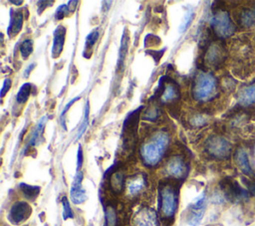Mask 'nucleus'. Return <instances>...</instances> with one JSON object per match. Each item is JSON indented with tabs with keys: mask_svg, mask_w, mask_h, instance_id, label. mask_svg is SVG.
<instances>
[{
	"mask_svg": "<svg viewBox=\"0 0 255 226\" xmlns=\"http://www.w3.org/2000/svg\"><path fill=\"white\" fill-rule=\"evenodd\" d=\"M170 137L165 130H155L143 141L140 146V156L146 166L157 165L162 159L168 145Z\"/></svg>",
	"mask_w": 255,
	"mask_h": 226,
	"instance_id": "1",
	"label": "nucleus"
},
{
	"mask_svg": "<svg viewBox=\"0 0 255 226\" xmlns=\"http://www.w3.org/2000/svg\"><path fill=\"white\" fill-rule=\"evenodd\" d=\"M216 92V79L211 73L200 72L195 76L191 88V94L194 101L200 103L208 102L215 97Z\"/></svg>",
	"mask_w": 255,
	"mask_h": 226,
	"instance_id": "2",
	"label": "nucleus"
},
{
	"mask_svg": "<svg viewBox=\"0 0 255 226\" xmlns=\"http://www.w3.org/2000/svg\"><path fill=\"white\" fill-rule=\"evenodd\" d=\"M160 213L164 218H172L177 209V192L170 184H164L159 189Z\"/></svg>",
	"mask_w": 255,
	"mask_h": 226,
	"instance_id": "3",
	"label": "nucleus"
},
{
	"mask_svg": "<svg viewBox=\"0 0 255 226\" xmlns=\"http://www.w3.org/2000/svg\"><path fill=\"white\" fill-rule=\"evenodd\" d=\"M211 27L219 38H227L235 32V26L228 12L219 10L215 12L210 21Z\"/></svg>",
	"mask_w": 255,
	"mask_h": 226,
	"instance_id": "4",
	"label": "nucleus"
},
{
	"mask_svg": "<svg viewBox=\"0 0 255 226\" xmlns=\"http://www.w3.org/2000/svg\"><path fill=\"white\" fill-rule=\"evenodd\" d=\"M205 148L208 154L215 158H226L231 152L230 142L219 135L210 136L206 140Z\"/></svg>",
	"mask_w": 255,
	"mask_h": 226,
	"instance_id": "5",
	"label": "nucleus"
},
{
	"mask_svg": "<svg viewBox=\"0 0 255 226\" xmlns=\"http://www.w3.org/2000/svg\"><path fill=\"white\" fill-rule=\"evenodd\" d=\"M164 171L167 176L172 178H183L187 173V165L181 155H173L169 157L164 165Z\"/></svg>",
	"mask_w": 255,
	"mask_h": 226,
	"instance_id": "6",
	"label": "nucleus"
},
{
	"mask_svg": "<svg viewBox=\"0 0 255 226\" xmlns=\"http://www.w3.org/2000/svg\"><path fill=\"white\" fill-rule=\"evenodd\" d=\"M133 226H159V221L156 212L150 207H142L138 209L133 218Z\"/></svg>",
	"mask_w": 255,
	"mask_h": 226,
	"instance_id": "7",
	"label": "nucleus"
},
{
	"mask_svg": "<svg viewBox=\"0 0 255 226\" xmlns=\"http://www.w3.org/2000/svg\"><path fill=\"white\" fill-rule=\"evenodd\" d=\"M31 213H32V208L27 202L18 201L11 206L8 212V220L12 224L17 225L22 223L26 219H28Z\"/></svg>",
	"mask_w": 255,
	"mask_h": 226,
	"instance_id": "8",
	"label": "nucleus"
},
{
	"mask_svg": "<svg viewBox=\"0 0 255 226\" xmlns=\"http://www.w3.org/2000/svg\"><path fill=\"white\" fill-rule=\"evenodd\" d=\"M204 211H205V196L202 193L190 205L188 216H187L188 224L191 226H197L202 220Z\"/></svg>",
	"mask_w": 255,
	"mask_h": 226,
	"instance_id": "9",
	"label": "nucleus"
},
{
	"mask_svg": "<svg viewBox=\"0 0 255 226\" xmlns=\"http://www.w3.org/2000/svg\"><path fill=\"white\" fill-rule=\"evenodd\" d=\"M82 180H83V173L82 171L78 170L74 177V180L70 189V197L74 204H82L88 198L86 190L83 188Z\"/></svg>",
	"mask_w": 255,
	"mask_h": 226,
	"instance_id": "10",
	"label": "nucleus"
},
{
	"mask_svg": "<svg viewBox=\"0 0 255 226\" xmlns=\"http://www.w3.org/2000/svg\"><path fill=\"white\" fill-rule=\"evenodd\" d=\"M225 57V51L218 43H212L208 46L205 53V62L212 67H216L221 64Z\"/></svg>",
	"mask_w": 255,
	"mask_h": 226,
	"instance_id": "11",
	"label": "nucleus"
},
{
	"mask_svg": "<svg viewBox=\"0 0 255 226\" xmlns=\"http://www.w3.org/2000/svg\"><path fill=\"white\" fill-rule=\"evenodd\" d=\"M146 186V179L144 175L142 174H136L130 178L128 179L127 181V193L128 195L134 197L138 194H140Z\"/></svg>",
	"mask_w": 255,
	"mask_h": 226,
	"instance_id": "12",
	"label": "nucleus"
},
{
	"mask_svg": "<svg viewBox=\"0 0 255 226\" xmlns=\"http://www.w3.org/2000/svg\"><path fill=\"white\" fill-rule=\"evenodd\" d=\"M66 36V28L63 25L57 26L56 30L54 31V38H53V45H52V57L54 59L58 58L64 48L65 44V37Z\"/></svg>",
	"mask_w": 255,
	"mask_h": 226,
	"instance_id": "13",
	"label": "nucleus"
},
{
	"mask_svg": "<svg viewBox=\"0 0 255 226\" xmlns=\"http://www.w3.org/2000/svg\"><path fill=\"white\" fill-rule=\"evenodd\" d=\"M180 97V93L178 90V87L175 84L172 83H166L164 87L162 88L161 94H160V101L164 104H170L175 101H177Z\"/></svg>",
	"mask_w": 255,
	"mask_h": 226,
	"instance_id": "14",
	"label": "nucleus"
},
{
	"mask_svg": "<svg viewBox=\"0 0 255 226\" xmlns=\"http://www.w3.org/2000/svg\"><path fill=\"white\" fill-rule=\"evenodd\" d=\"M23 21H24V16L22 11H15L14 13L11 14L10 16V23L7 29V33L10 37H13L17 35L23 26Z\"/></svg>",
	"mask_w": 255,
	"mask_h": 226,
	"instance_id": "15",
	"label": "nucleus"
},
{
	"mask_svg": "<svg viewBox=\"0 0 255 226\" xmlns=\"http://www.w3.org/2000/svg\"><path fill=\"white\" fill-rule=\"evenodd\" d=\"M238 103L241 106L255 104V83L243 88L238 94Z\"/></svg>",
	"mask_w": 255,
	"mask_h": 226,
	"instance_id": "16",
	"label": "nucleus"
},
{
	"mask_svg": "<svg viewBox=\"0 0 255 226\" xmlns=\"http://www.w3.org/2000/svg\"><path fill=\"white\" fill-rule=\"evenodd\" d=\"M235 161L240 168V170L246 174V175H251L252 174V168L248 159L247 152L243 148L237 149L235 153Z\"/></svg>",
	"mask_w": 255,
	"mask_h": 226,
	"instance_id": "17",
	"label": "nucleus"
},
{
	"mask_svg": "<svg viewBox=\"0 0 255 226\" xmlns=\"http://www.w3.org/2000/svg\"><path fill=\"white\" fill-rule=\"evenodd\" d=\"M46 122H47V116H43L39 120V122L35 126L34 130L32 131V134H31V137L29 139V142H28L27 146L37 145V144L40 143V139H41V136H42V133H43V130H44Z\"/></svg>",
	"mask_w": 255,
	"mask_h": 226,
	"instance_id": "18",
	"label": "nucleus"
},
{
	"mask_svg": "<svg viewBox=\"0 0 255 226\" xmlns=\"http://www.w3.org/2000/svg\"><path fill=\"white\" fill-rule=\"evenodd\" d=\"M20 190L22 191L23 195L25 198L29 200H34L38 194L40 193V187L39 186H34V185H29L26 183H20L19 185Z\"/></svg>",
	"mask_w": 255,
	"mask_h": 226,
	"instance_id": "19",
	"label": "nucleus"
},
{
	"mask_svg": "<svg viewBox=\"0 0 255 226\" xmlns=\"http://www.w3.org/2000/svg\"><path fill=\"white\" fill-rule=\"evenodd\" d=\"M31 92H32V85L30 83L23 84L16 95V102L18 104H24L30 97Z\"/></svg>",
	"mask_w": 255,
	"mask_h": 226,
	"instance_id": "20",
	"label": "nucleus"
},
{
	"mask_svg": "<svg viewBox=\"0 0 255 226\" xmlns=\"http://www.w3.org/2000/svg\"><path fill=\"white\" fill-rule=\"evenodd\" d=\"M241 23L245 27H252L255 25V7L247 9L241 14Z\"/></svg>",
	"mask_w": 255,
	"mask_h": 226,
	"instance_id": "21",
	"label": "nucleus"
},
{
	"mask_svg": "<svg viewBox=\"0 0 255 226\" xmlns=\"http://www.w3.org/2000/svg\"><path fill=\"white\" fill-rule=\"evenodd\" d=\"M226 192L230 197H233V198H241L246 195L245 191L236 182L227 183Z\"/></svg>",
	"mask_w": 255,
	"mask_h": 226,
	"instance_id": "22",
	"label": "nucleus"
},
{
	"mask_svg": "<svg viewBox=\"0 0 255 226\" xmlns=\"http://www.w3.org/2000/svg\"><path fill=\"white\" fill-rule=\"evenodd\" d=\"M105 219H106V223H105L106 226H117L118 217H117V212L114 207L109 206L106 208Z\"/></svg>",
	"mask_w": 255,
	"mask_h": 226,
	"instance_id": "23",
	"label": "nucleus"
},
{
	"mask_svg": "<svg viewBox=\"0 0 255 226\" xmlns=\"http://www.w3.org/2000/svg\"><path fill=\"white\" fill-rule=\"evenodd\" d=\"M128 50V36H127L126 33H124L122 41H121V47H120V58H119V63L121 65L124 64L127 54Z\"/></svg>",
	"mask_w": 255,
	"mask_h": 226,
	"instance_id": "24",
	"label": "nucleus"
},
{
	"mask_svg": "<svg viewBox=\"0 0 255 226\" xmlns=\"http://www.w3.org/2000/svg\"><path fill=\"white\" fill-rule=\"evenodd\" d=\"M193 17H194V12H193V9L192 8H189L184 16H183V20L179 26V32L182 33V32H185L186 29L189 27V25L191 24L192 20H193Z\"/></svg>",
	"mask_w": 255,
	"mask_h": 226,
	"instance_id": "25",
	"label": "nucleus"
},
{
	"mask_svg": "<svg viewBox=\"0 0 255 226\" xmlns=\"http://www.w3.org/2000/svg\"><path fill=\"white\" fill-rule=\"evenodd\" d=\"M33 52V41L31 39H25L20 46V53L22 58L27 59Z\"/></svg>",
	"mask_w": 255,
	"mask_h": 226,
	"instance_id": "26",
	"label": "nucleus"
},
{
	"mask_svg": "<svg viewBox=\"0 0 255 226\" xmlns=\"http://www.w3.org/2000/svg\"><path fill=\"white\" fill-rule=\"evenodd\" d=\"M159 114H160L159 108L156 106H151L145 110L143 113V118L150 121H154L159 117Z\"/></svg>",
	"mask_w": 255,
	"mask_h": 226,
	"instance_id": "27",
	"label": "nucleus"
},
{
	"mask_svg": "<svg viewBox=\"0 0 255 226\" xmlns=\"http://www.w3.org/2000/svg\"><path fill=\"white\" fill-rule=\"evenodd\" d=\"M88 124H89V103H87L86 105V108H85V113H84V119L78 129V132H77V138H80L84 132L86 131L87 127H88Z\"/></svg>",
	"mask_w": 255,
	"mask_h": 226,
	"instance_id": "28",
	"label": "nucleus"
},
{
	"mask_svg": "<svg viewBox=\"0 0 255 226\" xmlns=\"http://www.w3.org/2000/svg\"><path fill=\"white\" fill-rule=\"evenodd\" d=\"M189 122L191 125L193 126H202V125H205V123L207 122V117L206 115L204 114H201V113H196V114H193L190 119H189Z\"/></svg>",
	"mask_w": 255,
	"mask_h": 226,
	"instance_id": "29",
	"label": "nucleus"
},
{
	"mask_svg": "<svg viewBox=\"0 0 255 226\" xmlns=\"http://www.w3.org/2000/svg\"><path fill=\"white\" fill-rule=\"evenodd\" d=\"M62 204H63V219L67 220L69 218H73V211L67 197H63Z\"/></svg>",
	"mask_w": 255,
	"mask_h": 226,
	"instance_id": "30",
	"label": "nucleus"
},
{
	"mask_svg": "<svg viewBox=\"0 0 255 226\" xmlns=\"http://www.w3.org/2000/svg\"><path fill=\"white\" fill-rule=\"evenodd\" d=\"M98 37H99V31L98 30H94L92 31L86 38V48L88 49H92L93 46L95 45V43L97 42L98 40Z\"/></svg>",
	"mask_w": 255,
	"mask_h": 226,
	"instance_id": "31",
	"label": "nucleus"
},
{
	"mask_svg": "<svg viewBox=\"0 0 255 226\" xmlns=\"http://www.w3.org/2000/svg\"><path fill=\"white\" fill-rule=\"evenodd\" d=\"M69 13H70V10H69L68 4H63V5H61V6H59L57 8V11H56V14H55V18L57 20H61L64 17H66Z\"/></svg>",
	"mask_w": 255,
	"mask_h": 226,
	"instance_id": "32",
	"label": "nucleus"
},
{
	"mask_svg": "<svg viewBox=\"0 0 255 226\" xmlns=\"http://www.w3.org/2000/svg\"><path fill=\"white\" fill-rule=\"evenodd\" d=\"M123 174L120 172H117L112 177V185L115 190H120L123 185Z\"/></svg>",
	"mask_w": 255,
	"mask_h": 226,
	"instance_id": "33",
	"label": "nucleus"
},
{
	"mask_svg": "<svg viewBox=\"0 0 255 226\" xmlns=\"http://www.w3.org/2000/svg\"><path fill=\"white\" fill-rule=\"evenodd\" d=\"M11 88V80L9 78H6L3 82V85H2V88H1V97L3 98L6 93H8V91L10 90Z\"/></svg>",
	"mask_w": 255,
	"mask_h": 226,
	"instance_id": "34",
	"label": "nucleus"
},
{
	"mask_svg": "<svg viewBox=\"0 0 255 226\" xmlns=\"http://www.w3.org/2000/svg\"><path fill=\"white\" fill-rule=\"evenodd\" d=\"M80 99V97H76V98H74L71 102H69L67 105H66V107L64 108V110H63V112H62V113H61V120H62V122H63V118L65 117V114H66V113L69 111V108L77 101V100H79Z\"/></svg>",
	"mask_w": 255,
	"mask_h": 226,
	"instance_id": "35",
	"label": "nucleus"
},
{
	"mask_svg": "<svg viewBox=\"0 0 255 226\" xmlns=\"http://www.w3.org/2000/svg\"><path fill=\"white\" fill-rule=\"evenodd\" d=\"M82 163H83V150H82V146L79 145L78 156H77V169H78V170L81 168Z\"/></svg>",
	"mask_w": 255,
	"mask_h": 226,
	"instance_id": "36",
	"label": "nucleus"
},
{
	"mask_svg": "<svg viewBox=\"0 0 255 226\" xmlns=\"http://www.w3.org/2000/svg\"><path fill=\"white\" fill-rule=\"evenodd\" d=\"M78 4V1H70L68 3V7H69V10H70V13H73L75 11V8Z\"/></svg>",
	"mask_w": 255,
	"mask_h": 226,
	"instance_id": "37",
	"label": "nucleus"
},
{
	"mask_svg": "<svg viewBox=\"0 0 255 226\" xmlns=\"http://www.w3.org/2000/svg\"><path fill=\"white\" fill-rule=\"evenodd\" d=\"M35 65H36V64H35V63H33V64H31V65H30V66H28V68H27V69H26V70H25V72H24V76H25V77H26V78H27V77H28V76H29V74H30V72H31V71H32V70H33V68H34V67H35Z\"/></svg>",
	"mask_w": 255,
	"mask_h": 226,
	"instance_id": "38",
	"label": "nucleus"
},
{
	"mask_svg": "<svg viewBox=\"0 0 255 226\" xmlns=\"http://www.w3.org/2000/svg\"><path fill=\"white\" fill-rule=\"evenodd\" d=\"M248 188H249L250 192L255 196V183H254V182L248 183Z\"/></svg>",
	"mask_w": 255,
	"mask_h": 226,
	"instance_id": "39",
	"label": "nucleus"
},
{
	"mask_svg": "<svg viewBox=\"0 0 255 226\" xmlns=\"http://www.w3.org/2000/svg\"><path fill=\"white\" fill-rule=\"evenodd\" d=\"M10 3H12V4H16V5L18 6V5H21V4L23 3V1H13V0H11V1H10Z\"/></svg>",
	"mask_w": 255,
	"mask_h": 226,
	"instance_id": "40",
	"label": "nucleus"
}]
</instances>
